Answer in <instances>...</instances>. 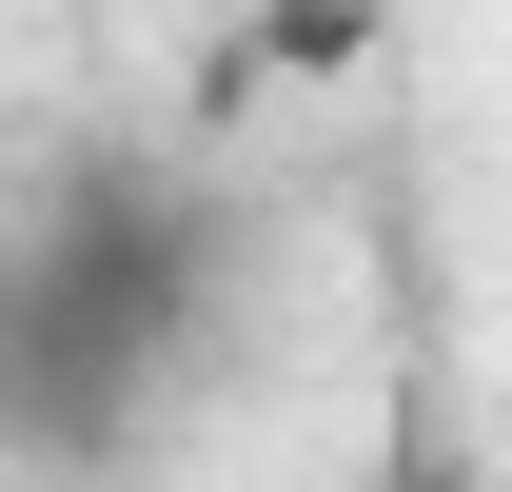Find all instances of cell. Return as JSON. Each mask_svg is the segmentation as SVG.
<instances>
[{
  "mask_svg": "<svg viewBox=\"0 0 512 492\" xmlns=\"http://www.w3.org/2000/svg\"><path fill=\"white\" fill-rule=\"evenodd\" d=\"M197 217L158 158H79L40 217H20V296H0V394H20V453L40 473H99L138 414H158V374L197 355Z\"/></svg>",
  "mask_w": 512,
  "mask_h": 492,
  "instance_id": "obj_1",
  "label": "cell"
},
{
  "mask_svg": "<svg viewBox=\"0 0 512 492\" xmlns=\"http://www.w3.org/2000/svg\"><path fill=\"white\" fill-rule=\"evenodd\" d=\"M375 0H256V60H355Z\"/></svg>",
  "mask_w": 512,
  "mask_h": 492,
  "instance_id": "obj_2",
  "label": "cell"
}]
</instances>
